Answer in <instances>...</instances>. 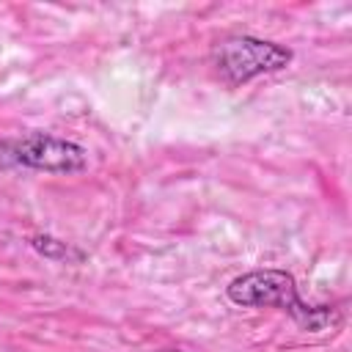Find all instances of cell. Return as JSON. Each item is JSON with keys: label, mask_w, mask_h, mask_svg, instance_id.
I'll return each mask as SVG.
<instances>
[{"label": "cell", "mask_w": 352, "mask_h": 352, "mask_svg": "<svg viewBox=\"0 0 352 352\" xmlns=\"http://www.w3.org/2000/svg\"><path fill=\"white\" fill-rule=\"evenodd\" d=\"M160 352H184V349H160Z\"/></svg>", "instance_id": "5"}, {"label": "cell", "mask_w": 352, "mask_h": 352, "mask_svg": "<svg viewBox=\"0 0 352 352\" xmlns=\"http://www.w3.org/2000/svg\"><path fill=\"white\" fill-rule=\"evenodd\" d=\"M226 294L234 305L242 308H278L286 311L302 330L308 333H324L336 330L341 324V314L333 305H308L297 294V283L283 270H250L245 275H236Z\"/></svg>", "instance_id": "1"}, {"label": "cell", "mask_w": 352, "mask_h": 352, "mask_svg": "<svg viewBox=\"0 0 352 352\" xmlns=\"http://www.w3.org/2000/svg\"><path fill=\"white\" fill-rule=\"evenodd\" d=\"M30 245L44 256V258H52V261H82V250H77V248H72V245H66V242H60V239H55V236H33L30 239Z\"/></svg>", "instance_id": "4"}, {"label": "cell", "mask_w": 352, "mask_h": 352, "mask_svg": "<svg viewBox=\"0 0 352 352\" xmlns=\"http://www.w3.org/2000/svg\"><path fill=\"white\" fill-rule=\"evenodd\" d=\"M209 63L226 85H245L258 74L286 69L292 50L256 36H226L212 44Z\"/></svg>", "instance_id": "2"}, {"label": "cell", "mask_w": 352, "mask_h": 352, "mask_svg": "<svg viewBox=\"0 0 352 352\" xmlns=\"http://www.w3.org/2000/svg\"><path fill=\"white\" fill-rule=\"evenodd\" d=\"M0 162L44 173H77L88 165V151L80 143L50 132H28L22 138L0 140Z\"/></svg>", "instance_id": "3"}]
</instances>
